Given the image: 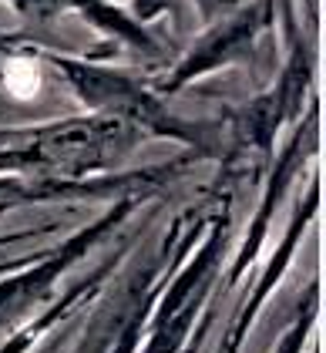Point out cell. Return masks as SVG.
<instances>
[{"label":"cell","instance_id":"1","mask_svg":"<svg viewBox=\"0 0 326 353\" xmlns=\"http://www.w3.org/2000/svg\"><path fill=\"white\" fill-rule=\"evenodd\" d=\"M3 84H7V91L14 94V98H21V101H30L37 91H41V68L28 61V57H14V61H7V68H3Z\"/></svg>","mask_w":326,"mask_h":353}]
</instances>
